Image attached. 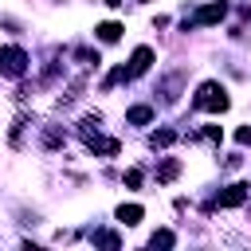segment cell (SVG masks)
Returning <instances> with one entry per match:
<instances>
[{"label": "cell", "instance_id": "6da1fadb", "mask_svg": "<svg viewBox=\"0 0 251 251\" xmlns=\"http://www.w3.org/2000/svg\"><path fill=\"white\" fill-rule=\"evenodd\" d=\"M78 137H82L94 153H106V157H114V153L122 149L114 137H102V133H98V118H82V122H78Z\"/></svg>", "mask_w": 251, "mask_h": 251}, {"label": "cell", "instance_id": "7a4b0ae2", "mask_svg": "<svg viewBox=\"0 0 251 251\" xmlns=\"http://www.w3.org/2000/svg\"><path fill=\"white\" fill-rule=\"evenodd\" d=\"M231 102H227V90L220 82H200L196 90V110H208V114H224Z\"/></svg>", "mask_w": 251, "mask_h": 251}, {"label": "cell", "instance_id": "3957f363", "mask_svg": "<svg viewBox=\"0 0 251 251\" xmlns=\"http://www.w3.org/2000/svg\"><path fill=\"white\" fill-rule=\"evenodd\" d=\"M24 71H27V55H24L20 47H0V75L24 78Z\"/></svg>", "mask_w": 251, "mask_h": 251}, {"label": "cell", "instance_id": "277c9868", "mask_svg": "<svg viewBox=\"0 0 251 251\" xmlns=\"http://www.w3.org/2000/svg\"><path fill=\"white\" fill-rule=\"evenodd\" d=\"M224 16H227V4H224V0H216V4H204V8L192 16V24H196V27H208V24H220Z\"/></svg>", "mask_w": 251, "mask_h": 251}, {"label": "cell", "instance_id": "5b68a950", "mask_svg": "<svg viewBox=\"0 0 251 251\" xmlns=\"http://www.w3.org/2000/svg\"><path fill=\"white\" fill-rule=\"evenodd\" d=\"M247 192H251L247 184H227V188L216 196V204H220V208H239V204L247 200Z\"/></svg>", "mask_w": 251, "mask_h": 251}, {"label": "cell", "instance_id": "8992f818", "mask_svg": "<svg viewBox=\"0 0 251 251\" xmlns=\"http://www.w3.org/2000/svg\"><path fill=\"white\" fill-rule=\"evenodd\" d=\"M149 63H153V51H149V47H133L129 67H126V71H129V78H133V75H145V71H149Z\"/></svg>", "mask_w": 251, "mask_h": 251}, {"label": "cell", "instance_id": "52a82bcc", "mask_svg": "<svg viewBox=\"0 0 251 251\" xmlns=\"http://www.w3.org/2000/svg\"><path fill=\"white\" fill-rule=\"evenodd\" d=\"M141 216H145V212H141V204H122V208H118V220H122L126 227L141 224Z\"/></svg>", "mask_w": 251, "mask_h": 251}, {"label": "cell", "instance_id": "ba28073f", "mask_svg": "<svg viewBox=\"0 0 251 251\" xmlns=\"http://www.w3.org/2000/svg\"><path fill=\"white\" fill-rule=\"evenodd\" d=\"M98 39H102V43H118V39H122V24H114V20L98 24Z\"/></svg>", "mask_w": 251, "mask_h": 251}, {"label": "cell", "instance_id": "9c48e42d", "mask_svg": "<svg viewBox=\"0 0 251 251\" xmlns=\"http://www.w3.org/2000/svg\"><path fill=\"white\" fill-rule=\"evenodd\" d=\"M176 173H180V161H173V157H169V161L157 169V180H161V184H169V180H176Z\"/></svg>", "mask_w": 251, "mask_h": 251}, {"label": "cell", "instance_id": "30bf717a", "mask_svg": "<svg viewBox=\"0 0 251 251\" xmlns=\"http://www.w3.org/2000/svg\"><path fill=\"white\" fill-rule=\"evenodd\" d=\"M173 243H176V235H173L169 227H161V231L149 235V247H173Z\"/></svg>", "mask_w": 251, "mask_h": 251}, {"label": "cell", "instance_id": "8fae6325", "mask_svg": "<svg viewBox=\"0 0 251 251\" xmlns=\"http://www.w3.org/2000/svg\"><path fill=\"white\" fill-rule=\"evenodd\" d=\"M126 118H129L133 126H145V122L153 118V110H149V106H129V114H126Z\"/></svg>", "mask_w": 251, "mask_h": 251}, {"label": "cell", "instance_id": "7c38bea8", "mask_svg": "<svg viewBox=\"0 0 251 251\" xmlns=\"http://www.w3.org/2000/svg\"><path fill=\"white\" fill-rule=\"evenodd\" d=\"M149 141H153V149H165V145H173V141H176V129H157Z\"/></svg>", "mask_w": 251, "mask_h": 251}, {"label": "cell", "instance_id": "4fadbf2b", "mask_svg": "<svg viewBox=\"0 0 251 251\" xmlns=\"http://www.w3.org/2000/svg\"><path fill=\"white\" fill-rule=\"evenodd\" d=\"M122 78H129V71H126V67H114V71L106 75V86H118Z\"/></svg>", "mask_w": 251, "mask_h": 251}, {"label": "cell", "instance_id": "5bb4252c", "mask_svg": "<svg viewBox=\"0 0 251 251\" xmlns=\"http://www.w3.org/2000/svg\"><path fill=\"white\" fill-rule=\"evenodd\" d=\"M94 243H102V247H118V235H114V231H94Z\"/></svg>", "mask_w": 251, "mask_h": 251}, {"label": "cell", "instance_id": "9a60e30c", "mask_svg": "<svg viewBox=\"0 0 251 251\" xmlns=\"http://www.w3.org/2000/svg\"><path fill=\"white\" fill-rule=\"evenodd\" d=\"M126 184L137 188V184H141V169H129V173H126Z\"/></svg>", "mask_w": 251, "mask_h": 251}, {"label": "cell", "instance_id": "2e32d148", "mask_svg": "<svg viewBox=\"0 0 251 251\" xmlns=\"http://www.w3.org/2000/svg\"><path fill=\"white\" fill-rule=\"evenodd\" d=\"M235 141H239V145H251V129H247V126H243V129H235Z\"/></svg>", "mask_w": 251, "mask_h": 251}, {"label": "cell", "instance_id": "e0dca14e", "mask_svg": "<svg viewBox=\"0 0 251 251\" xmlns=\"http://www.w3.org/2000/svg\"><path fill=\"white\" fill-rule=\"evenodd\" d=\"M106 4H110V8H118V4H122V0H106Z\"/></svg>", "mask_w": 251, "mask_h": 251}]
</instances>
